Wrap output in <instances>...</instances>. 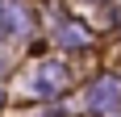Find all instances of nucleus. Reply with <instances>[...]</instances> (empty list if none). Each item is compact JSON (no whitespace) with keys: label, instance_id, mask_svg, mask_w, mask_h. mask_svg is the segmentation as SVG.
Wrapping results in <instances>:
<instances>
[{"label":"nucleus","instance_id":"f257e3e1","mask_svg":"<svg viewBox=\"0 0 121 117\" xmlns=\"http://www.w3.org/2000/svg\"><path fill=\"white\" fill-rule=\"evenodd\" d=\"M29 88H34V96H59L67 88V67L63 63H38V71L29 75Z\"/></svg>","mask_w":121,"mask_h":117},{"label":"nucleus","instance_id":"f03ea898","mask_svg":"<svg viewBox=\"0 0 121 117\" xmlns=\"http://www.w3.org/2000/svg\"><path fill=\"white\" fill-rule=\"evenodd\" d=\"M88 109L92 113H117L121 109V80H113V75L96 80L92 92H88Z\"/></svg>","mask_w":121,"mask_h":117},{"label":"nucleus","instance_id":"7ed1b4c3","mask_svg":"<svg viewBox=\"0 0 121 117\" xmlns=\"http://www.w3.org/2000/svg\"><path fill=\"white\" fill-rule=\"evenodd\" d=\"M29 29V13L17 0H0V34H25Z\"/></svg>","mask_w":121,"mask_h":117},{"label":"nucleus","instance_id":"20e7f679","mask_svg":"<svg viewBox=\"0 0 121 117\" xmlns=\"http://www.w3.org/2000/svg\"><path fill=\"white\" fill-rule=\"evenodd\" d=\"M59 42L63 46H88V34L79 25H59Z\"/></svg>","mask_w":121,"mask_h":117},{"label":"nucleus","instance_id":"39448f33","mask_svg":"<svg viewBox=\"0 0 121 117\" xmlns=\"http://www.w3.org/2000/svg\"><path fill=\"white\" fill-rule=\"evenodd\" d=\"M4 58H9V54H4V46H0V67H4Z\"/></svg>","mask_w":121,"mask_h":117}]
</instances>
